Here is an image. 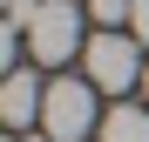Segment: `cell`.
Listing matches in <instances>:
<instances>
[{"instance_id": "7a4b0ae2", "label": "cell", "mask_w": 149, "mask_h": 142, "mask_svg": "<svg viewBox=\"0 0 149 142\" xmlns=\"http://www.w3.org/2000/svg\"><path fill=\"white\" fill-rule=\"evenodd\" d=\"M81 68H88V81L109 88V95L136 88V81L149 75V68H142V41H136V34H115V27H102V34L81 47Z\"/></svg>"}, {"instance_id": "5b68a950", "label": "cell", "mask_w": 149, "mask_h": 142, "mask_svg": "<svg viewBox=\"0 0 149 142\" xmlns=\"http://www.w3.org/2000/svg\"><path fill=\"white\" fill-rule=\"evenodd\" d=\"M95 142H149V108H109Z\"/></svg>"}, {"instance_id": "3957f363", "label": "cell", "mask_w": 149, "mask_h": 142, "mask_svg": "<svg viewBox=\"0 0 149 142\" xmlns=\"http://www.w3.org/2000/svg\"><path fill=\"white\" fill-rule=\"evenodd\" d=\"M27 47H34V61H68V54H81V7L74 0H41V14L27 20Z\"/></svg>"}, {"instance_id": "8992f818", "label": "cell", "mask_w": 149, "mask_h": 142, "mask_svg": "<svg viewBox=\"0 0 149 142\" xmlns=\"http://www.w3.org/2000/svg\"><path fill=\"white\" fill-rule=\"evenodd\" d=\"M88 14L102 20V27H115V20H129V14H136V0H88Z\"/></svg>"}, {"instance_id": "ba28073f", "label": "cell", "mask_w": 149, "mask_h": 142, "mask_svg": "<svg viewBox=\"0 0 149 142\" xmlns=\"http://www.w3.org/2000/svg\"><path fill=\"white\" fill-rule=\"evenodd\" d=\"M20 142H47V135H20Z\"/></svg>"}, {"instance_id": "6da1fadb", "label": "cell", "mask_w": 149, "mask_h": 142, "mask_svg": "<svg viewBox=\"0 0 149 142\" xmlns=\"http://www.w3.org/2000/svg\"><path fill=\"white\" fill-rule=\"evenodd\" d=\"M95 122V81H74V75H54L47 81V102H41V135L47 142H81Z\"/></svg>"}, {"instance_id": "9c48e42d", "label": "cell", "mask_w": 149, "mask_h": 142, "mask_svg": "<svg viewBox=\"0 0 149 142\" xmlns=\"http://www.w3.org/2000/svg\"><path fill=\"white\" fill-rule=\"evenodd\" d=\"M142 88H149V75H142Z\"/></svg>"}, {"instance_id": "277c9868", "label": "cell", "mask_w": 149, "mask_h": 142, "mask_svg": "<svg viewBox=\"0 0 149 142\" xmlns=\"http://www.w3.org/2000/svg\"><path fill=\"white\" fill-rule=\"evenodd\" d=\"M41 102H47V88L27 75V68H14V75H7V95H0V115H7V129L41 122Z\"/></svg>"}, {"instance_id": "52a82bcc", "label": "cell", "mask_w": 149, "mask_h": 142, "mask_svg": "<svg viewBox=\"0 0 149 142\" xmlns=\"http://www.w3.org/2000/svg\"><path fill=\"white\" fill-rule=\"evenodd\" d=\"M129 34H136V41L149 47V0H136V14H129Z\"/></svg>"}]
</instances>
